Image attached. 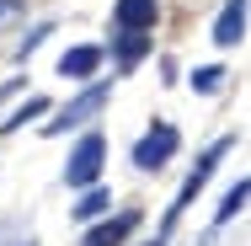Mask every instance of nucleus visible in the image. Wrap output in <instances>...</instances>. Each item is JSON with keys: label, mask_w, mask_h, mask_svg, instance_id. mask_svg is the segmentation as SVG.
<instances>
[{"label": "nucleus", "mask_w": 251, "mask_h": 246, "mask_svg": "<svg viewBox=\"0 0 251 246\" xmlns=\"http://www.w3.org/2000/svg\"><path fill=\"white\" fill-rule=\"evenodd\" d=\"M230 145H235L230 134H225V139H214V145H208V150H203V155H198V166H193V171L182 177V188H176V198L166 203V219H160V241H166V236L176 230V219H182V214H187V209L198 203V193H203V188H208V177L219 171V161L230 155Z\"/></svg>", "instance_id": "nucleus-1"}, {"label": "nucleus", "mask_w": 251, "mask_h": 246, "mask_svg": "<svg viewBox=\"0 0 251 246\" xmlns=\"http://www.w3.org/2000/svg\"><path fill=\"white\" fill-rule=\"evenodd\" d=\"M107 97H112V81H80V91L64 102L59 112H53L49 123H43V139H59V134H70V129H80V123H91L101 107H107Z\"/></svg>", "instance_id": "nucleus-2"}, {"label": "nucleus", "mask_w": 251, "mask_h": 246, "mask_svg": "<svg viewBox=\"0 0 251 246\" xmlns=\"http://www.w3.org/2000/svg\"><path fill=\"white\" fill-rule=\"evenodd\" d=\"M101 166H107V139L97 129H86L80 145L70 150V161H64V182L70 188H91V182H101Z\"/></svg>", "instance_id": "nucleus-3"}, {"label": "nucleus", "mask_w": 251, "mask_h": 246, "mask_svg": "<svg viewBox=\"0 0 251 246\" xmlns=\"http://www.w3.org/2000/svg\"><path fill=\"white\" fill-rule=\"evenodd\" d=\"M176 150H182V129L166 123V118H155L150 129H145V139L134 145V166H139V171H160Z\"/></svg>", "instance_id": "nucleus-4"}, {"label": "nucleus", "mask_w": 251, "mask_h": 246, "mask_svg": "<svg viewBox=\"0 0 251 246\" xmlns=\"http://www.w3.org/2000/svg\"><path fill=\"white\" fill-rule=\"evenodd\" d=\"M139 219H145L139 209H123V214H112V209H107L97 225L80 236V246H123L128 236H134V230H139Z\"/></svg>", "instance_id": "nucleus-5"}, {"label": "nucleus", "mask_w": 251, "mask_h": 246, "mask_svg": "<svg viewBox=\"0 0 251 246\" xmlns=\"http://www.w3.org/2000/svg\"><path fill=\"white\" fill-rule=\"evenodd\" d=\"M155 22H160V0H118L112 5L118 32H155Z\"/></svg>", "instance_id": "nucleus-6"}, {"label": "nucleus", "mask_w": 251, "mask_h": 246, "mask_svg": "<svg viewBox=\"0 0 251 246\" xmlns=\"http://www.w3.org/2000/svg\"><path fill=\"white\" fill-rule=\"evenodd\" d=\"M246 16H251V0H225V11L214 16V32H208V38H214L219 49H235V43L246 38Z\"/></svg>", "instance_id": "nucleus-7"}, {"label": "nucleus", "mask_w": 251, "mask_h": 246, "mask_svg": "<svg viewBox=\"0 0 251 246\" xmlns=\"http://www.w3.org/2000/svg\"><path fill=\"white\" fill-rule=\"evenodd\" d=\"M97 70H101V49H97V43H75V49L59 54V75H64V81H75V86H80V81H91Z\"/></svg>", "instance_id": "nucleus-8"}, {"label": "nucleus", "mask_w": 251, "mask_h": 246, "mask_svg": "<svg viewBox=\"0 0 251 246\" xmlns=\"http://www.w3.org/2000/svg\"><path fill=\"white\" fill-rule=\"evenodd\" d=\"M150 49H155L150 32H112V54H118V70H123V75H128V70H134Z\"/></svg>", "instance_id": "nucleus-9"}, {"label": "nucleus", "mask_w": 251, "mask_h": 246, "mask_svg": "<svg viewBox=\"0 0 251 246\" xmlns=\"http://www.w3.org/2000/svg\"><path fill=\"white\" fill-rule=\"evenodd\" d=\"M246 203H251V177H241V182H230V188H225L219 209H214V225H230V219H235Z\"/></svg>", "instance_id": "nucleus-10"}, {"label": "nucleus", "mask_w": 251, "mask_h": 246, "mask_svg": "<svg viewBox=\"0 0 251 246\" xmlns=\"http://www.w3.org/2000/svg\"><path fill=\"white\" fill-rule=\"evenodd\" d=\"M107 209H112V193H107V188H97V182H91V188H80V203H70V214H75V219H86V225H91V219H101Z\"/></svg>", "instance_id": "nucleus-11"}, {"label": "nucleus", "mask_w": 251, "mask_h": 246, "mask_svg": "<svg viewBox=\"0 0 251 246\" xmlns=\"http://www.w3.org/2000/svg\"><path fill=\"white\" fill-rule=\"evenodd\" d=\"M225 75H230V70H225V64H198V70H193V75H187V86H193V91H198V97H214V91H219V86H225Z\"/></svg>", "instance_id": "nucleus-12"}, {"label": "nucleus", "mask_w": 251, "mask_h": 246, "mask_svg": "<svg viewBox=\"0 0 251 246\" xmlns=\"http://www.w3.org/2000/svg\"><path fill=\"white\" fill-rule=\"evenodd\" d=\"M43 112H49V97H27L5 123H0V134H16V129H27V118H43Z\"/></svg>", "instance_id": "nucleus-13"}, {"label": "nucleus", "mask_w": 251, "mask_h": 246, "mask_svg": "<svg viewBox=\"0 0 251 246\" xmlns=\"http://www.w3.org/2000/svg\"><path fill=\"white\" fill-rule=\"evenodd\" d=\"M49 32H53V27H32V32L22 38V49H16V54H22V59H27V54H38V49H43V38H49Z\"/></svg>", "instance_id": "nucleus-14"}, {"label": "nucleus", "mask_w": 251, "mask_h": 246, "mask_svg": "<svg viewBox=\"0 0 251 246\" xmlns=\"http://www.w3.org/2000/svg\"><path fill=\"white\" fill-rule=\"evenodd\" d=\"M16 11H22V5H16V0H0V22H11V16H16Z\"/></svg>", "instance_id": "nucleus-15"}, {"label": "nucleus", "mask_w": 251, "mask_h": 246, "mask_svg": "<svg viewBox=\"0 0 251 246\" xmlns=\"http://www.w3.org/2000/svg\"><path fill=\"white\" fill-rule=\"evenodd\" d=\"M150 246H166V241H160V236H155V241H150Z\"/></svg>", "instance_id": "nucleus-16"}]
</instances>
